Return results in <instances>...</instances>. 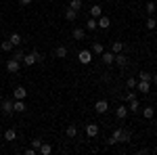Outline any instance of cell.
<instances>
[{
    "mask_svg": "<svg viewBox=\"0 0 157 155\" xmlns=\"http://www.w3.org/2000/svg\"><path fill=\"white\" fill-rule=\"evenodd\" d=\"M130 141H132V134H130V130L117 128V130H113V134H111V138H109L107 143H109V145H115V143H130Z\"/></svg>",
    "mask_w": 157,
    "mask_h": 155,
    "instance_id": "1",
    "label": "cell"
},
{
    "mask_svg": "<svg viewBox=\"0 0 157 155\" xmlns=\"http://www.w3.org/2000/svg\"><path fill=\"white\" fill-rule=\"evenodd\" d=\"M40 61H44L42 52H40V50H32V52H27V55L23 57V61H21V63H25L27 67H32L34 63H40Z\"/></svg>",
    "mask_w": 157,
    "mask_h": 155,
    "instance_id": "2",
    "label": "cell"
},
{
    "mask_svg": "<svg viewBox=\"0 0 157 155\" xmlns=\"http://www.w3.org/2000/svg\"><path fill=\"white\" fill-rule=\"evenodd\" d=\"M0 109H2L4 115H13V113H15V109H13V101H9V99H2V101H0Z\"/></svg>",
    "mask_w": 157,
    "mask_h": 155,
    "instance_id": "3",
    "label": "cell"
},
{
    "mask_svg": "<svg viewBox=\"0 0 157 155\" xmlns=\"http://www.w3.org/2000/svg\"><path fill=\"white\" fill-rule=\"evenodd\" d=\"M92 57H94L92 50H80V52H78V61H80L82 65H88V63L92 61Z\"/></svg>",
    "mask_w": 157,
    "mask_h": 155,
    "instance_id": "4",
    "label": "cell"
},
{
    "mask_svg": "<svg viewBox=\"0 0 157 155\" xmlns=\"http://www.w3.org/2000/svg\"><path fill=\"white\" fill-rule=\"evenodd\" d=\"M19 67H21V61H17V59L6 61V72L9 73H19Z\"/></svg>",
    "mask_w": 157,
    "mask_h": 155,
    "instance_id": "5",
    "label": "cell"
},
{
    "mask_svg": "<svg viewBox=\"0 0 157 155\" xmlns=\"http://www.w3.org/2000/svg\"><path fill=\"white\" fill-rule=\"evenodd\" d=\"M101 61H103L105 65H113V63H115V52H111V50H103Z\"/></svg>",
    "mask_w": 157,
    "mask_h": 155,
    "instance_id": "6",
    "label": "cell"
},
{
    "mask_svg": "<svg viewBox=\"0 0 157 155\" xmlns=\"http://www.w3.org/2000/svg\"><path fill=\"white\" fill-rule=\"evenodd\" d=\"M94 111H97V113H107L109 111V103L105 101V99L97 101V103H94Z\"/></svg>",
    "mask_w": 157,
    "mask_h": 155,
    "instance_id": "7",
    "label": "cell"
},
{
    "mask_svg": "<svg viewBox=\"0 0 157 155\" xmlns=\"http://www.w3.org/2000/svg\"><path fill=\"white\" fill-rule=\"evenodd\" d=\"M13 109H15V113H23L27 107H25V103L21 99H15V101H13Z\"/></svg>",
    "mask_w": 157,
    "mask_h": 155,
    "instance_id": "8",
    "label": "cell"
},
{
    "mask_svg": "<svg viewBox=\"0 0 157 155\" xmlns=\"http://www.w3.org/2000/svg\"><path fill=\"white\" fill-rule=\"evenodd\" d=\"M97 25L101 27V29H107L109 25H111V19H109V17H105V15H101V17L97 19Z\"/></svg>",
    "mask_w": 157,
    "mask_h": 155,
    "instance_id": "9",
    "label": "cell"
},
{
    "mask_svg": "<svg viewBox=\"0 0 157 155\" xmlns=\"http://www.w3.org/2000/svg\"><path fill=\"white\" fill-rule=\"evenodd\" d=\"M97 134H98V126H97V124H88V126H86V136L94 138Z\"/></svg>",
    "mask_w": 157,
    "mask_h": 155,
    "instance_id": "10",
    "label": "cell"
},
{
    "mask_svg": "<svg viewBox=\"0 0 157 155\" xmlns=\"http://www.w3.org/2000/svg\"><path fill=\"white\" fill-rule=\"evenodd\" d=\"M13 96H15V99H21V101H23L25 96H27V90H25L23 86H17V88L13 90Z\"/></svg>",
    "mask_w": 157,
    "mask_h": 155,
    "instance_id": "11",
    "label": "cell"
},
{
    "mask_svg": "<svg viewBox=\"0 0 157 155\" xmlns=\"http://www.w3.org/2000/svg\"><path fill=\"white\" fill-rule=\"evenodd\" d=\"M126 115H128V105H120L117 111H115V118L117 119H126Z\"/></svg>",
    "mask_w": 157,
    "mask_h": 155,
    "instance_id": "12",
    "label": "cell"
},
{
    "mask_svg": "<svg viewBox=\"0 0 157 155\" xmlns=\"http://www.w3.org/2000/svg\"><path fill=\"white\" fill-rule=\"evenodd\" d=\"M2 138H4V141H15V138H17V130H15V128H9V130H4Z\"/></svg>",
    "mask_w": 157,
    "mask_h": 155,
    "instance_id": "13",
    "label": "cell"
},
{
    "mask_svg": "<svg viewBox=\"0 0 157 155\" xmlns=\"http://www.w3.org/2000/svg\"><path fill=\"white\" fill-rule=\"evenodd\" d=\"M130 105H128V111H132V113H138L140 111V103H138V99H132V101H128Z\"/></svg>",
    "mask_w": 157,
    "mask_h": 155,
    "instance_id": "14",
    "label": "cell"
},
{
    "mask_svg": "<svg viewBox=\"0 0 157 155\" xmlns=\"http://www.w3.org/2000/svg\"><path fill=\"white\" fill-rule=\"evenodd\" d=\"M38 153H40V155H50V153H52V147H50L48 143H44V141H42L40 149H38Z\"/></svg>",
    "mask_w": 157,
    "mask_h": 155,
    "instance_id": "15",
    "label": "cell"
},
{
    "mask_svg": "<svg viewBox=\"0 0 157 155\" xmlns=\"http://www.w3.org/2000/svg\"><path fill=\"white\" fill-rule=\"evenodd\" d=\"M55 57L57 59H65L67 57V46H57L55 48Z\"/></svg>",
    "mask_w": 157,
    "mask_h": 155,
    "instance_id": "16",
    "label": "cell"
},
{
    "mask_svg": "<svg viewBox=\"0 0 157 155\" xmlns=\"http://www.w3.org/2000/svg\"><path fill=\"white\" fill-rule=\"evenodd\" d=\"M136 88H138L140 92H149V90H151V82H145V80H138V84H136Z\"/></svg>",
    "mask_w": 157,
    "mask_h": 155,
    "instance_id": "17",
    "label": "cell"
},
{
    "mask_svg": "<svg viewBox=\"0 0 157 155\" xmlns=\"http://www.w3.org/2000/svg\"><path fill=\"white\" fill-rule=\"evenodd\" d=\"M65 19H67V21H75V19H78V11H73V9L67 6V9H65Z\"/></svg>",
    "mask_w": 157,
    "mask_h": 155,
    "instance_id": "18",
    "label": "cell"
},
{
    "mask_svg": "<svg viewBox=\"0 0 157 155\" xmlns=\"http://www.w3.org/2000/svg\"><path fill=\"white\" fill-rule=\"evenodd\" d=\"M97 27L98 25H97V19H94V17H88V19H86V29H88V32H94Z\"/></svg>",
    "mask_w": 157,
    "mask_h": 155,
    "instance_id": "19",
    "label": "cell"
},
{
    "mask_svg": "<svg viewBox=\"0 0 157 155\" xmlns=\"http://www.w3.org/2000/svg\"><path fill=\"white\" fill-rule=\"evenodd\" d=\"M90 50H92V55H103V50H105V46H103V42H94Z\"/></svg>",
    "mask_w": 157,
    "mask_h": 155,
    "instance_id": "20",
    "label": "cell"
},
{
    "mask_svg": "<svg viewBox=\"0 0 157 155\" xmlns=\"http://www.w3.org/2000/svg\"><path fill=\"white\" fill-rule=\"evenodd\" d=\"M115 63H117L120 67H126V65H128V59H126L121 52H117V55H115Z\"/></svg>",
    "mask_w": 157,
    "mask_h": 155,
    "instance_id": "21",
    "label": "cell"
},
{
    "mask_svg": "<svg viewBox=\"0 0 157 155\" xmlns=\"http://www.w3.org/2000/svg\"><path fill=\"white\" fill-rule=\"evenodd\" d=\"M65 134H67V138H75V134H78V128H75L73 124H69V126H67V130H65Z\"/></svg>",
    "mask_w": 157,
    "mask_h": 155,
    "instance_id": "22",
    "label": "cell"
},
{
    "mask_svg": "<svg viewBox=\"0 0 157 155\" xmlns=\"http://www.w3.org/2000/svg\"><path fill=\"white\" fill-rule=\"evenodd\" d=\"M84 36H86L84 27H75V29H73V38H75V40H84Z\"/></svg>",
    "mask_w": 157,
    "mask_h": 155,
    "instance_id": "23",
    "label": "cell"
},
{
    "mask_svg": "<svg viewBox=\"0 0 157 155\" xmlns=\"http://www.w3.org/2000/svg\"><path fill=\"white\" fill-rule=\"evenodd\" d=\"M147 15H149V17H151V15H155V11H157V4L155 2H153V0H151V2H147Z\"/></svg>",
    "mask_w": 157,
    "mask_h": 155,
    "instance_id": "24",
    "label": "cell"
},
{
    "mask_svg": "<svg viewBox=\"0 0 157 155\" xmlns=\"http://www.w3.org/2000/svg\"><path fill=\"white\" fill-rule=\"evenodd\" d=\"M0 50H4V52H11V50H13L11 40H2V42H0Z\"/></svg>",
    "mask_w": 157,
    "mask_h": 155,
    "instance_id": "25",
    "label": "cell"
},
{
    "mask_svg": "<svg viewBox=\"0 0 157 155\" xmlns=\"http://www.w3.org/2000/svg\"><path fill=\"white\" fill-rule=\"evenodd\" d=\"M121 50H124V44H121L120 40H115V42L111 44V52H115V55H117V52H121Z\"/></svg>",
    "mask_w": 157,
    "mask_h": 155,
    "instance_id": "26",
    "label": "cell"
},
{
    "mask_svg": "<svg viewBox=\"0 0 157 155\" xmlns=\"http://www.w3.org/2000/svg\"><path fill=\"white\" fill-rule=\"evenodd\" d=\"M67 6H69V9H73V11H80V9L84 6V2H82V0H71Z\"/></svg>",
    "mask_w": 157,
    "mask_h": 155,
    "instance_id": "27",
    "label": "cell"
},
{
    "mask_svg": "<svg viewBox=\"0 0 157 155\" xmlns=\"http://www.w3.org/2000/svg\"><path fill=\"white\" fill-rule=\"evenodd\" d=\"M103 13H101V6L98 4H94V6H90V17H94V19H98Z\"/></svg>",
    "mask_w": 157,
    "mask_h": 155,
    "instance_id": "28",
    "label": "cell"
},
{
    "mask_svg": "<svg viewBox=\"0 0 157 155\" xmlns=\"http://www.w3.org/2000/svg\"><path fill=\"white\" fill-rule=\"evenodd\" d=\"M147 29H155V27H157V19H155V17H153V15H151V17H149V19H147Z\"/></svg>",
    "mask_w": 157,
    "mask_h": 155,
    "instance_id": "29",
    "label": "cell"
},
{
    "mask_svg": "<svg viewBox=\"0 0 157 155\" xmlns=\"http://www.w3.org/2000/svg\"><path fill=\"white\" fill-rule=\"evenodd\" d=\"M9 40H11L13 46H19V44H21V36H19V34H11V36H9Z\"/></svg>",
    "mask_w": 157,
    "mask_h": 155,
    "instance_id": "30",
    "label": "cell"
},
{
    "mask_svg": "<svg viewBox=\"0 0 157 155\" xmlns=\"http://www.w3.org/2000/svg\"><path fill=\"white\" fill-rule=\"evenodd\" d=\"M143 115H145L147 119H151L153 115H155V109H153V107H145V109H143Z\"/></svg>",
    "mask_w": 157,
    "mask_h": 155,
    "instance_id": "31",
    "label": "cell"
},
{
    "mask_svg": "<svg viewBox=\"0 0 157 155\" xmlns=\"http://www.w3.org/2000/svg\"><path fill=\"white\" fill-rule=\"evenodd\" d=\"M151 78H153V76H151L149 72H140V73H138V80H145V82H151Z\"/></svg>",
    "mask_w": 157,
    "mask_h": 155,
    "instance_id": "32",
    "label": "cell"
},
{
    "mask_svg": "<svg viewBox=\"0 0 157 155\" xmlns=\"http://www.w3.org/2000/svg\"><path fill=\"white\" fill-rule=\"evenodd\" d=\"M136 84H138V80H136V78H128L126 86H128V88H136Z\"/></svg>",
    "mask_w": 157,
    "mask_h": 155,
    "instance_id": "33",
    "label": "cell"
},
{
    "mask_svg": "<svg viewBox=\"0 0 157 155\" xmlns=\"http://www.w3.org/2000/svg\"><path fill=\"white\" fill-rule=\"evenodd\" d=\"M23 57H25V52L21 50V48H17V52H15V57H13V59H17V61H23Z\"/></svg>",
    "mask_w": 157,
    "mask_h": 155,
    "instance_id": "34",
    "label": "cell"
},
{
    "mask_svg": "<svg viewBox=\"0 0 157 155\" xmlns=\"http://www.w3.org/2000/svg\"><path fill=\"white\" fill-rule=\"evenodd\" d=\"M40 145H42V138H34V141H32V149H40Z\"/></svg>",
    "mask_w": 157,
    "mask_h": 155,
    "instance_id": "35",
    "label": "cell"
},
{
    "mask_svg": "<svg viewBox=\"0 0 157 155\" xmlns=\"http://www.w3.org/2000/svg\"><path fill=\"white\" fill-rule=\"evenodd\" d=\"M124 99H126V101H132V99H136V95H134V92H126Z\"/></svg>",
    "mask_w": 157,
    "mask_h": 155,
    "instance_id": "36",
    "label": "cell"
},
{
    "mask_svg": "<svg viewBox=\"0 0 157 155\" xmlns=\"http://www.w3.org/2000/svg\"><path fill=\"white\" fill-rule=\"evenodd\" d=\"M38 153V151H36V149H32V147H29V149H25V155H36Z\"/></svg>",
    "mask_w": 157,
    "mask_h": 155,
    "instance_id": "37",
    "label": "cell"
},
{
    "mask_svg": "<svg viewBox=\"0 0 157 155\" xmlns=\"http://www.w3.org/2000/svg\"><path fill=\"white\" fill-rule=\"evenodd\" d=\"M19 4L21 6H27V4H32V0H19Z\"/></svg>",
    "mask_w": 157,
    "mask_h": 155,
    "instance_id": "38",
    "label": "cell"
},
{
    "mask_svg": "<svg viewBox=\"0 0 157 155\" xmlns=\"http://www.w3.org/2000/svg\"><path fill=\"white\" fill-rule=\"evenodd\" d=\"M151 80H153V84H155V86H157V73H155V76H153V78H151Z\"/></svg>",
    "mask_w": 157,
    "mask_h": 155,
    "instance_id": "39",
    "label": "cell"
},
{
    "mask_svg": "<svg viewBox=\"0 0 157 155\" xmlns=\"http://www.w3.org/2000/svg\"><path fill=\"white\" fill-rule=\"evenodd\" d=\"M2 99H4V96H2V92H0V101H2Z\"/></svg>",
    "mask_w": 157,
    "mask_h": 155,
    "instance_id": "40",
    "label": "cell"
},
{
    "mask_svg": "<svg viewBox=\"0 0 157 155\" xmlns=\"http://www.w3.org/2000/svg\"><path fill=\"white\" fill-rule=\"evenodd\" d=\"M2 141H4V138H2V136H0V143H2Z\"/></svg>",
    "mask_w": 157,
    "mask_h": 155,
    "instance_id": "41",
    "label": "cell"
},
{
    "mask_svg": "<svg viewBox=\"0 0 157 155\" xmlns=\"http://www.w3.org/2000/svg\"><path fill=\"white\" fill-rule=\"evenodd\" d=\"M0 128H2V124H0Z\"/></svg>",
    "mask_w": 157,
    "mask_h": 155,
    "instance_id": "42",
    "label": "cell"
}]
</instances>
